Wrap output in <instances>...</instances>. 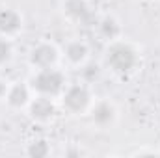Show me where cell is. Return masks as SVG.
<instances>
[{"mask_svg":"<svg viewBox=\"0 0 160 158\" xmlns=\"http://www.w3.org/2000/svg\"><path fill=\"white\" fill-rule=\"evenodd\" d=\"M102 60H104L106 69L118 77H128L136 73L138 67L142 65V54L138 47L125 37L106 43Z\"/></svg>","mask_w":160,"mask_h":158,"instance_id":"obj_1","label":"cell"},{"mask_svg":"<svg viewBox=\"0 0 160 158\" xmlns=\"http://www.w3.org/2000/svg\"><path fill=\"white\" fill-rule=\"evenodd\" d=\"M95 102V95L91 87L84 82H73L67 84L63 93L58 99L60 110L71 117H84L88 116L91 104Z\"/></svg>","mask_w":160,"mask_h":158,"instance_id":"obj_2","label":"cell"},{"mask_svg":"<svg viewBox=\"0 0 160 158\" xmlns=\"http://www.w3.org/2000/svg\"><path fill=\"white\" fill-rule=\"evenodd\" d=\"M67 84H69L67 75L60 65L34 71V75L30 78V87H32L34 95L52 97V99H60V95L63 93Z\"/></svg>","mask_w":160,"mask_h":158,"instance_id":"obj_3","label":"cell"},{"mask_svg":"<svg viewBox=\"0 0 160 158\" xmlns=\"http://www.w3.org/2000/svg\"><path fill=\"white\" fill-rule=\"evenodd\" d=\"M88 117L97 130H112L119 121V108L108 97L95 99V102L88 112Z\"/></svg>","mask_w":160,"mask_h":158,"instance_id":"obj_4","label":"cell"},{"mask_svg":"<svg viewBox=\"0 0 160 158\" xmlns=\"http://www.w3.org/2000/svg\"><path fill=\"white\" fill-rule=\"evenodd\" d=\"M28 65L34 71L62 65V48L52 41H38L28 52Z\"/></svg>","mask_w":160,"mask_h":158,"instance_id":"obj_5","label":"cell"},{"mask_svg":"<svg viewBox=\"0 0 160 158\" xmlns=\"http://www.w3.org/2000/svg\"><path fill=\"white\" fill-rule=\"evenodd\" d=\"M58 112H60L58 99L43 97V95H34V99L30 101V104L26 108V114H28L30 121L34 125H39V126L52 125L58 117Z\"/></svg>","mask_w":160,"mask_h":158,"instance_id":"obj_6","label":"cell"},{"mask_svg":"<svg viewBox=\"0 0 160 158\" xmlns=\"http://www.w3.org/2000/svg\"><path fill=\"white\" fill-rule=\"evenodd\" d=\"M62 15L65 21L77 26H86L93 22L95 9L91 0H63L62 2Z\"/></svg>","mask_w":160,"mask_h":158,"instance_id":"obj_7","label":"cell"},{"mask_svg":"<svg viewBox=\"0 0 160 158\" xmlns=\"http://www.w3.org/2000/svg\"><path fill=\"white\" fill-rule=\"evenodd\" d=\"M91 58V48L84 39H71L62 48V62L71 69H82Z\"/></svg>","mask_w":160,"mask_h":158,"instance_id":"obj_8","label":"cell"},{"mask_svg":"<svg viewBox=\"0 0 160 158\" xmlns=\"http://www.w3.org/2000/svg\"><path fill=\"white\" fill-rule=\"evenodd\" d=\"M24 17L15 7H0V36L6 39H15L22 34Z\"/></svg>","mask_w":160,"mask_h":158,"instance_id":"obj_9","label":"cell"},{"mask_svg":"<svg viewBox=\"0 0 160 158\" xmlns=\"http://www.w3.org/2000/svg\"><path fill=\"white\" fill-rule=\"evenodd\" d=\"M32 99H34V91L30 87V82L17 80V82L9 84V89H8V95L4 101L11 110H24L26 112Z\"/></svg>","mask_w":160,"mask_h":158,"instance_id":"obj_10","label":"cell"},{"mask_svg":"<svg viewBox=\"0 0 160 158\" xmlns=\"http://www.w3.org/2000/svg\"><path fill=\"white\" fill-rule=\"evenodd\" d=\"M97 32L106 43L110 41H116L123 37V26H121V21L114 15H104L99 22H97Z\"/></svg>","mask_w":160,"mask_h":158,"instance_id":"obj_11","label":"cell"},{"mask_svg":"<svg viewBox=\"0 0 160 158\" xmlns=\"http://www.w3.org/2000/svg\"><path fill=\"white\" fill-rule=\"evenodd\" d=\"M24 153H26V156H30V158H47V156H50L52 147H50V143L45 138H38V140H34V141H30L26 145Z\"/></svg>","mask_w":160,"mask_h":158,"instance_id":"obj_12","label":"cell"},{"mask_svg":"<svg viewBox=\"0 0 160 158\" xmlns=\"http://www.w3.org/2000/svg\"><path fill=\"white\" fill-rule=\"evenodd\" d=\"M13 60V41L0 36V67L8 65Z\"/></svg>","mask_w":160,"mask_h":158,"instance_id":"obj_13","label":"cell"},{"mask_svg":"<svg viewBox=\"0 0 160 158\" xmlns=\"http://www.w3.org/2000/svg\"><path fill=\"white\" fill-rule=\"evenodd\" d=\"M9 84H11V82H8V80L0 78V101H4V99H6V95H8V89H9Z\"/></svg>","mask_w":160,"mask_h":158,"instance_id":"obj_14","label":"cell"},{"mask_svg":"<svg viewBox=\"0 0 160 158\" xmlns=\"http://www.w3.org/2000/svg\"><path fill=\"white\" fill-rule=\"evenodd\" d=\"M132 155H134V156H143V155H160V153L155 151V149H138V151H134Z\"/></svg>","mask_w":160,"mask_h":158,"instance_id":"obj_15","label":"cell"}]
</instances>
